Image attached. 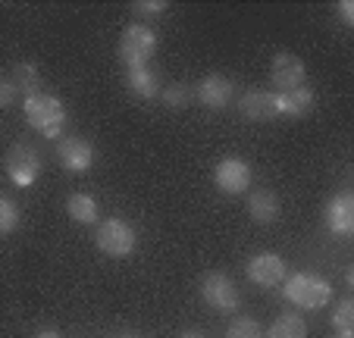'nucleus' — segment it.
Masks as SVG:
<instances>
[{
	"label": "nucleus",
	"mask_w": 354,
	"mask_h": 338,
	"mask_svg": "<svg viewBox=\"0 0 354 338\" xmlns=\"http://www.w3.org/2000/svg\"><path fill=\"white\" fill-rule=\"evenodd\" d=\"M282 294L288 304L301 307V310H323L333 301V285L317 272H295V276H286Z\"/></svg>",
	"instance_id": "nucleus-1"
},
{
	"label": "nucleus",
	"mask_w": 354,
	"mask_h": 338,
	"mask_svg": "<svg viewBox=\"0 0 354 338\" xmlns=\"http://www.w3.org/2000/svg\"><path fill=\"white\" fill-rule=\"evenodd\" d=\"M26 122L44 138H60L66 126V106L54 94H32L26 97Z\"/></svg>",
	"instance_id": "nucleus-2"
},
{
	"label": "nucleus",
	"mask_w": 354,
	"mask_h": 338,
	"mask_svg": "<svg viewBox=\"0 0 354 338\" xmlns=\"http://www.w3.org/2000/svg\"><path fill=\"white\" fill-rule=\"evenodd\" d=\"M94 245H97L100 254H107V257L113 260H122L129 257V254L135 251V245H138V235H135V229L126 223V219H104V223L97 225V232H94Z\"/></svg>",
	"instance_id": "nucleus-3"
},
{
	"label": "nucleus",
	"mask_w": 354,
	"mask_h": 338,
	"mask_svg": "<svg viewBox=\"0 0 354 338\" xmlns=\"http://www.w3.org/2000/svg\"><path fill=\"white\" fill-rule=\"evenodd\" d=\"M157 50V35L154 28L141 26H126L122 28V38H120V63H126V69H138V66H147V60L154 57Z\"/></svg>",
	"instance_id": "nucleus-4"
},
{
	"label": "nucleus",
	"mask_w": 354,
	"mask_h": 338,
	"mask_svg": "<svg viewBox=\"0 0 354 338\" xmlns=\"http://www.w3.org/2000/svg\"><path fill=\"white\" fill-rule=\"evenodd\" d=\"M201 298H204L207 307H214L220 313H235L241 304L239 288H235V282L226 272H207L201 279Z\"/></svg>",
	"instance_id": "nucleus-5"
},
{
	"label": "nucleus",
	"mask_w": 354,
	"mask_h": 338,
	"mask_svg": "<svg viewBox=\"0 0 354 338\" xmlns=\"http://www.w3.org/2000/svg\"><path fill=\"white\" fill-rule=\"evenodd\" d=\"M270 85L276 88V94H288L308 85V66L295 53H276L273 66H270Z\"/></svg>",
	"instance_id": "nucleus-6"
},
{
	"label": "nucleus",
	"mask_w": 354,
	"mask_h": 338,
	"mask_svg": "<svg viewBox=\"0 0 354 338\" xmlns=\"http://www.w3.org/2000/svg\"><path fill=\"white\" fill-rule=\"evenodd\" d=\"M3 163H7V176L22 188L32 185V182L41 176V153L35 151L32 144H26V141H19V144L10 147Z\"/></svg>",
	"instance_id": "nucleus-7"
},
{
	"label": "nucleus",
	"mask_w": 354,
	"mask_h": 338,
	"mask_svg": "<svg viewBox=\"0 0 354 338\" xmlns=\"http://www.w3.org/2000/svg\"><path fill=\"white\" fill-rule=\"evenodd\" d=\"M251 166L245 163L241 157H226L216 163L214 169V182L216 188H220L223 194H229V198H239V194H245L248 188H251Z\"/></svg>",
	"instance_id": "nucleus-8"
},
{
	"label": "nucleus",
	"mask_w": 354,
	"mask_h": 338,
	"mask_svg": "<svg viewBox=\"0 0 354 338\" xmlns=\"http://www.w3.org/2000/svg\"><path fill=\"white\" fill-rule=\"evenodd\" d=\"M286 260L279 254H257L248 260V279L261 288H276L286 282Z\"/></svg>",
	"instance_id": "nucleus-9"
},
{
	"label": "nucleus",
	"mask_w": 354,
	"mask_h": 338,
	"mask_svg": "<svg viewBox=\"0 0 354 338\" xmlns=\"http://www.w3.org/2000/svg\"><path fill=\"white\" fill-rule=\"evenodd\" d=\"M239 113L248 122H270L279 116V94L276 91H245L239 97Z\"/></svg>",
	"instance_id": "nucleus-10"
},
{
	"label": "nucleus",
	"mask_w": 354,
	"mask_h": 338,
	"mask_svg": "<svg viewBox=\"0 0 354 338\" xmlns=\"http://www.w3.org/2000/svg\"><path fill=\"white\" fill-rule=\"evenodd\" d=\"M57 160L69 173H88L94 163V147L88 138L69 135V138H60V144H57Z\"/></svg>",
	"instance_id": "nucleus-11"
},
{
	"label": "nucleus",
	"mask_w": 354,
	"mask_h": 338,
	"mask_svg": "<svg viewBox=\"0 0 354 338\" xmlns=\"http://www.w3.org/2000/svg\"><path fill=\"white\" fill-rule=\"evenodd\" d=\"M232 94H235V85L232 79H226V75L214 73V75H204L198 85V91H194V97L201 100V104L207 106V110H226L229 104H232Z\"/></svg>",
	"instance_id": "nucleus-12"
},
{
	"label": "nucleus",
	"mask_w": 354,
	"mask_h": 338,
	"mask_svg": "<svg viewBox=\"0 0 354 338\" xmlns=\"http://www.w3.org/2000/svg\"><path fill=\"white\" fill-rule=\"evenodd\" d=\"M326 225L329 232H335L339 238L354 235V194L351 191H339L326 207Z\"/></svg>",
	"instance_id": "nucleus-13"
},
{
	"label": "nucleus",
	"mask_w": 354,
	"mask_h": 338,
	"mask_svg": "<svg viewBox=\"0 0 354 338\" xmlns=\"http://www.w3.org/2000/svg\"><path fill=\"white\" fill-rule=\"evenodd\" d=\"M248 213L261 225L276 223V219H279V198H276L270 188H257V191H251V198H248Z\"/></svg>",
	"instance_id": "nucleus-14"
},
{
	"label": "nucleus",
	"mask_w": 354,
	"mask_h": 338,
	"mask_svg": "<svg viewBox=\"0 0 354 338\" xmlns=\"http://www.w3.org/2000/svg\"><path fill=\"white\" fill-rule=\"evenodd\" d=\"M126 88L141 100H154L160 97V79L154 69L138 66V69H126Z\"/></svg>",
	"instance_id": "nucleus-15"
},
{
	"label": "nucleus",
	"mask_w": 354,
	"mask_h": 338,
	"mask_svg": "<svg viewBox=\"0 0 354 338\" xmlns=\"http://www.w3.org/2000/svg\"><path fill=\"white\" fill-rule=\"evenodd\" d=\"M317 97L308 85L298 88V91H288V94H279V116H288V120H301L314 110Z\"/></svg>",
	"instance_id": "nucleus-16"
},
{
	"label": "nucleus",
	"mask_w": 354,
	"mask_h": 338,
	"mask_svg": "<svg viewBox=\"0 0 354 338\" xmlns=\"http://www.w3.org/2000/svg\"><path fill=\"white\" fill-rule=\"evenodd\" d=\"M7 79L13 82L16 94H26V97H32V94H41V73H38V66H35V63H28V60L16 63L13 73H10Z\"/></svg>",
	"instance_id": "nucleus-17"
},
{
	"label": "nucleus",
	"mask_w": 354,
	"mask_h": 338,
	"mask_svg": "<svg viewBox=\"0 0 354 338\" xmlns=\"http://www.w3.org/2000/svg\"><path fill=\"white\" fill-rule=\"evenodd\" d=\"M66 213H69V219L73 223H82V225H91V223H97V200L91 198V194H69V200H66Z\"/></svg>",
	"instance_id": "nucleus-18"
},
{
	"label": "nucleus",
	"mask_w": 354,
	"mask_h": 338,
	"mask_svg": "<svg viewBox=\"0 0 354 338\" xmlns=\"http://www.w3.org/2000/svg\"><path fill=\"white\" fill-rule=\"evenodd\" d=\"M263 338H308V326H304L301 317L286 313V317L273 319V326H270V332Z\"/></svg>",
	"instance_id": "nucleus-19"
},
{
	"label": "nucleus",
	"mask_w": 354,
	"mask_h": 338,
	"mask_svg": "<svg viewBox=\"0 0 354 338\" xmlns=\"http://www.w3.org/2000/svg\"><path fill=\"white\" fill-rule=\"evenodd\" d=\"M160 100L169 106V110H182V106L192 104V88L176 82V85H169V88H160Z\"/></svg>",
	"instance_id": "nucleus-20"
},
{
	"label": "nucleus",
	"mask_w": 354,
	"mask_h": 338,
	"mask_svg": "<svg viewBox=\"0 0 354 338\" xmlns=\"http://www.w3.org/2000/svg\"><path fill=\"white\" fill-rule=\"evenodd\" d=\"M333 326L335 332H354V298H342L333 310Z\"/></svg>",
	"instance_id": "nucleus-21"
},
{
	"label": "nucleus",
	"mask_w": 354,
	"mask_h": 338,
	"mask_svg": "<svg viewBox=\"0 0 354 338\" xmlns=\"http://www.w3.org/2000/svg\"><path fill=\"white\" fill-rule=\"evenodd\" d=\"M226 338H263L261 323L251 317H235L226 329Z\"/></svg>",
	"instance_id": "nucleus-22"
},
{
	"label": "nucleus",
	"mask_w": 354,
	"mask_h": 338,
	"mask_svg": "<svg viewBox=\"0 0 354 338\" xmlns=\"http://www.w3.org/2000/svg\"><path fill=\"white\" fill-rule=\"evenodd\" d=\"M16 229H19V207L0 194V235H10Z\"/></svg>",
	"instance_id": "nucleus-23"
},
{
	"label": "nucleus",
	"mask_w": 354,
	"mask_h": 338,
	"mask_svg": "<svg viewBox=\"0 0 354 338\" xmlns=\"http://www.w3.org/2000/svg\"><path fill=\"white\" fill-rule=\"evenodd\" d=\"M167 0H135L132 3V13L141 16V19H160L167 13Z\"/></svg>",
	"instance_id": "nucleus-24"
},
{
	"label": "nucleus",
	"mask_w": 354,
	"mask_h": 338,
	"mask_svg": "<svg viewBox=\"0 0 354 338\" xmlns=\"http://www.w3.org/2000/svg\"><path fill=\"white\" fill-rule=\"evenodd\" d=\"M13 100H16L13 82H10V79H0V110H3V106H10Z\"/></svg>",
	"instance_id": "nucleus-25"
},
{
	"label": "nucleus",
	"mask_w": 354,
	"mask_h": 338,
	"mask_svg": "<svg viewBox=\"0 0 354 338\" xmlns=\"http://www.w3.org/2000/svg\"><path fill=\"white\" fill-rule=\"evenodd\" d=\"M339 16H342V22H345V26H354V3H351V0H342V3H339Z\"/></svg>",
	"instance_id": "nucleus-26"
},
{
	"label": "nucleus",
	"mask_w": 354,
	"mask_h": 338,
	"mask_svg": "<svg viewBox=\"0 0 354 338\" xmlns=\"http://www.w3.org/2000/svg\"><path fill=\"white\" fill-rule=\"evenodd\" d=\"M35 338H63V335H60V332H57V329H41Z\"/></svg>",
	"instance_id": "nucleus-27"
},
{
	"label": "nucleus",
	"mask_w": 354,
	"mask_h": 338,
	"mask_svg": "<svg viewBox=\"0 0 354 338\" xmlns=\"http://www.w3.org/2000/svg\"><path fill=\"white\" fill-rule=\"evenodd\" d=\"M179 338H207V335H204V332H198V329H188V332H182Z\"/></svg>",
	"instance_id": "nucleus-28"
},
{
	"label": "nucleus",
	"mask_w": 354,
	"mask_h": 338,
	"mask_svg": "<svg viewBox=\"0 0 354 338\" xmlns=\"http://www.w3.org/2000/svg\"><path fill=\"white\" fill-rule=\"evenodd\" d=\"M335 338H351V335H348V332H339V335H335Z\"/></svg>",
	"instance_id": "nucleus-29"
},
{
	"label": "nucleus",
	"mask_w": 354,
	"mask_h": 338,
	"mask_svg": "<svg viewBox=\"0 0 354 338\" xmlns=\"http://www.w3.org/2000/svg\"><path fill=\"white\" fill-rule=\"evenodd\" d=\"M129 338H132V335H129Z\"/></svg>",
	"instance_id": "nucleus-30"
}]
</instances>
